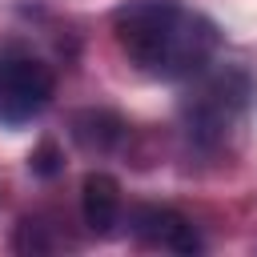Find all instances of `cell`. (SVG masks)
Here are the masks:
<instances>
[{
  "mask_svg": "<svg viewBox=\"0 0 257 257\" xmlns=\"http://www.w3.org/2000/svg\"><path fill=\"white\" fill-rule=\"evenodd\" d=\"M112 36L141 72L161 80L201 72L217 52L213 20L189 12L181 0H124L112 12Z\"/></svg>",
  "mask_w": 257,
  "mask_h": 257,
  "instance_id": "1",
  "label": "cell"
},
{
  "mask_svg": "<svg viewBox=\"0 0 257 257\" xmlns=\"http://www.w3.org/2000/svg\"><path fill=\"white\" fill-rule=\"evenodd\" d=\"M245 96H249V84L241 72L225 68L217 76H209L189 100H185V124H189V137L201 141V145H217L229 124L241 116L245 108Z\"/></svg>",
  "mask_w": 257,
  "mask_h": 257,
  "instance_id": "2",
  "label": "cell"
},
{
  "mask_svg": "<svg viewBox=\"0 0 257 257\" xmlns=\"http://www.w3.org/2000/svg\"><path fill=\"white\" fill-rule=\"evenodd\" d=\"M52 100V72L20 48H0V124H24Z\"/></svg>",
  "mask_w": 257,
  "mask_h": 257,
  "instance_id": "3",
  "label": "cell"
},
{
  "mask_svg": "<svg viewBox=\"0 0 257 257\" xmlns=\"http://www.w3.org/2000/svg\"><path fill=\"white\" fill-rule=\"evenodd\" d=\"M128 229L137 241L157 245V249H173V253H201L205 241L197 237V229L177 213V209H161V205H141L128 217Z\"/></svg>",
  "mask_w": 257,
  "mask_h": 257,
  "instance_id": "4",
  "label": "cell"
},
{
  "mask_svg": "<svg viewBox=\"0 0 257 257\" xmlns=\"http://www.w3.org/2000/svg\"><path fill=\"white\" fill-rule=\"evenodd\" d=\"M80 213H84V225L96 237H108L112 225L120 221V185H116V177L88 173L84 185H80Z\"/></svg>",
  "mask_w": 257,
  "mask_h": 257,
  "instance_id": "5",
  "label": "cell"
},
{
  "mask_svg": "<svg viewBox=\"0 0 257 257\" xmlns=\"http://www.w3.org/2000/svg\"><path fill=\"white\" fill-rule=\"evenodd\" d=\"M124 137V120L108 108H80L72 112V141L84 153H108Z\"/></svg>",
  "mask_w": 257,
  "mask_h": 257,
  "instance_id": "6",
  "label": "cell"
},
{
  "mask_svg": "<svg viewBox=\"0 0 257 257\" xmlns=\"http://www.w3.org/2000/svg\"><path fill=\"white\" fill-rule=\"evenodd\" d=\"M28 169L36 173V177H44V181H52L60 169H64V157H60V149H56V141H40L32 153H28Z\"/></svg>",
  "mask_w": 257,
  "mask_h": 257,
  "instance_id": "7",
  "label": "cell"
}]
</instances>
